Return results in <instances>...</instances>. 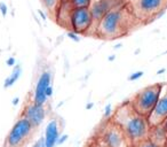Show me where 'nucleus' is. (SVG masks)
Segmentation results:
<instances>
[{"label":"nucleus","instance_id":"nucleus-1","mask_svg":"<svg viewBox=\"0 0 167 147\" xmlns=\"http://www.w3.org/2000/svg\"><path fill=\"white\" fill-rule=\"evenodd\" d=\"M111 121L123 131L129 147L147 139L151 128L148 117L136 113L129 101L123 104L112 114Z\"/></svg>","mask_w":167,"mask_h":147},{"label":"nucleus","instance_id":"nucleus-2","mask_svg":"<svg viewBox=\"0 0 167 147\" xmlns=\"http://www.w3.org/2000/svg\"><path fill=\"white\" fill-rule=\"evenodd\" d=\"M140 23L130 13L126 3L114 7L102 17L95 28V35L103 39H117L129 32L134 25Z\"/></svg>","mask_w":167,"mask_h":147},{"label":"nucleus","instance_id":"nucleus-3","mask_svg":"<svg viewBox=\"0 0 167 147\" xmlns=\"http://www.w3.org/2000/svg\"><path fill=\"white\" fill-rule=\"evenodd\" d=\"M126 5L134 17L142 23L156 20L167 9V0H126Z\"/></svg>","mask_w":167,"mask_h":147},{"label":"nucleus","instance_id":"nucleus-4","mask_svg":"<svg viewBox=\"0 0 167 147\" xmlns=\"http://www.w3.org/2000/svg\"><path fill=\"white\" fill-rule=\"evenodd\" d=\"M161 84H152L139 91L129 101L133 109L136 113L141 114L145 117H149L152 110L157 105L158 98L160 94Z\"/></svg>","mask_w":167,"mask_h":147},{"label":"nucleus","instance_id":"nucleus-5","mask_svg":"<svg viewBox=\"0 0 167 147\" xmlns=\"http://www.w3.org/2000/svg\"><path fill=\"white\" fill-rule=\"evenodd\" d=\"M36 128L24 117L21 116L8 132L5 147H22L32 136Z\"/></svg>","mask_w":167,"mask_h":147},{"label":"nucleus","instance_id":"nucleus-6","mask_svg":"<svg viewBox=\"0 0 167 147\" xmlns=\"http://www.w3.org/2000/svg\"><path fill=\"white\" fill-rule=\"evenodd\" d=\"M93 28V16L89 7L73 8L70 16V29L78 35H87Z\"/></svg>","mask_w":167,"mask_h":147},{"label":"nucleus","instance_id":"nucleus-7","mask_svg":"<svg viewBox=\"0 0 167 147\" xmlns=\"http://www.w3.org/2000/svg\"><path fill=\"white\" fill-rule=\"evenodd\" d=\"M126 3V0H93L89 6L90 13L93 16V28L95 34V28L97 23L102 20V17L109 13L114 7Z\"/></svg>","mask_w":167,"mask_h":147},{"label":"nucleus","instance_id":"nucleus-8","mask_svg":"<svg viewBox=\"0 0 167 147\" xmlns=\"http://www.w3.org/2000/svg\"><path fill=\"white\" fill-rule=\"evenodd\" d=\"M101 138L105 147H129L123 131L112 121L103 130Z\"/></svg>","mask_w":167,"mask_h":147},{"label":"nucleus","instance_id":"nucleus-9","mask_svg":"<svg viewBox=\"0 0 167 147\" xmlns=\"http://www.w3.org/2000/svg\"><path fill=\"white\" fill-rule=\"evenodd\" d=\"M167 117V83L161 84V90L159 98H158L157 105L152 113L149 115L148 121L150 125H157L160 124Z\"/></svg>","mask_w":167,"mask_h":147},{"label":"nucleus","instance_id":"nucleus-10","mask_svg":"<svg viewBox=\"0 0 167 147\" xmlns=\"http://www.w3.org/2000/svg\"><path fill=\"white\" fill-rule=\"evenodd\" d=\"M21 116L27 118L34 128L40 127L46 118V108L45 105H37L33 101L28 104L22 110Z\"/></svg>","mask_w":167,"mask_h":147},{"label":"nucleus","instance_id":"nucleus-11","mask_svg":"<svg viewBox=\"0 0 167 147\" xmlns=\"http://www.w3.org/2000/svg\"><path fill=\"white\" fill-rule=\"evenodd\" d=\"M52 85V73L49 70H45L41 73L40 77L38 78L36 87H34L33 92V101L34 104L37 105H45L47 102V97H46V90L47 87Z\"/></svg>","mask_w":167,"mask_h":147},{"label":"nucleus","instance_id":"nucleus-12","mask_svg":"<svg viewBox=\"0 0 167 147\" xmlns=\"http://www.w3.org/2000/svg\"><path fill=\"white\" fill-rule=\"evenodd\" d=\"M60 138V127L58 122L56 120H52L47 124L46 130H45V146L46 147H56L57 141Z\"/></svg>","mask_w":167,"mask_h":147},{"label":"nucleus","instance_id":"nucleus-13","mask_svg":"<svg viewBox=\"0 0 167 147\" xmlns=\"http://www.w3.org/2000/svg\"><path fill=\"white\" fill-rule=\"evenodd\" d=\"M148 139H150L151 141H154L156 144L160 145V146L166 147L167 144V131L165 130L161 124H157V125H152L150 128L149 134H148Z\"/></svg>","mask_w":167,"mask_h":147},{"label":"nucleus","instance_id":"nucleus-14","mask_svg":"<svg viewBox=\"0 0 167 147\" xmlns=\"http://www.w3.org/2000/svg\"><path fill=\"white\" fill-rule=\"evenodd\" d=\"M21 74H22V66H21V64H16V66L14 67L12 74L5 79L3 87H5V89H8V87L13 86L14 84L16 83L17 80H18V78L21 77Z\"/></svg>","mask_w":167,"mask_h":147},{"label":"nucleus","instance_id":"nucleus-15","mask_svg":"<svg viewBox=\"0 0 167 147\" xmlns=\"http://www.w3.org/2000/svg\"><path fill=\"white\" fill-rule=\"evenodd\" d=\"M41 3L46 7V9L48 10L50 15H53L54 17L56 16V12L58 6H60L61 0H41Z\"/></svg>","mask_w":167,"mask_h":147},{"label":"nucleus","instance_id":"nucleus-16","mask_svg":"<svg viewBox=\"0 0 167 147\" xmlns=\"http://www.w3.org/2000/svg\"><path fill=\"white\" fill-rule=\"evenodd\" d=\"M72 5L73 8H80V7H89L92 0H68Z\"/></svg>","mask_w":167,"mask_h":147},{"label":"nucleus","instance_id":"nucleus-17","mask_svg":"<svg viewBox=\"0 0 167 147\" xmlns=\"http://www.w3.org/2000/svg\"><path fill=\"white\" fill-rule=\"evenodd\" d=\"M132 147H165V146H160V145L156 144V143L151 141L150 139L147 138V139H144L141 143H139V144H136L135 146H132Z\"/></svg>","mask_w":167,"mask_h":147},{"label":"nucleus","instance_id":"nucleus-18","mask_svg":"<svg viewBox=\"0 0 167 147\" xmlns=\"http://www.w3.org/2000/svg\"><path fill=\"white\" fill-rule=\"evenodd\" d=\"M143 71H135V73L130 74L129 77H128V79L130 80V82H135V80L140 79L141 77L143 76Z\"/></svg>","mask_w":167,"mask_h":147},{"label":"nucleus","instance_id":"nucleus-19","mask_svg":"<svg viewBox=\"0 0 167 147\" xmlns=\"http://www.w3.org/2000/svg\"><path fill=\"white\" fill-rule=\"evenodd\" d=\"M112 114H114V112H112V105L108 104L107 106H105V108H104V117H105V118H109V117L112 116Z\"/></svg>","mask_w":167,"mask_h":147},{"label":"nucleus","instance_id":"nucleus-20","mask_svg":"<svg viewBox=\"0 0 167 147\" xmlns=\"http://www.w3.org/2000/svg\"><path fill=\"white\" fill-rule=\"evenodd\" d=\"M68 37H69V38H70V39H72V40H74V41H80V37L78 36V34H76V32H74V31H69V32H68Z\"/></svg>","mask_w":167,"mask_h":147},{"label":"nucleus","instance_id":"nucleus-21","mask_svg":"<svg viewBox=\"0 0 167 147\" xmlns=\"http://www.w3.org/2000/svg\"><path fill=\"white\" fill-rule=\"evenodd\" d=\"M0 13L3 17L7 16V13H8V7L5 3H0Z\"/></svg>","mask_w":167,"mask_h":147},{"label":"nucleus","instance_id":"nucleus-22","mask_svg":"<svg viewBox=\"0 0 167 147\" xmlns=\"http://www.w3.org/2000/svg\"><path fill=\"white\" fill-rule=\"evenodd\" d=\"M33 147H46V146H45V139H43V137L39 138V139H38V140L34 143Z\"/></svg>","mask_w":167,"mask_h":147},{"label":"nucleus","instance_id":"nucleus-23","mask_svg":"<svg viewBox=\"0 0 167 147\" xmlns=\"http://www.w3.org/2000/svg\"><path fill=\"white\" fill-rule=\"evenodd\" d=\"M6 63H7V66H8V67H14V66L16 64V60H15V57H8V59H7Z\"/></svg>","mask_w":167,"mask_h":147},{"label":"nucleus","instance_id":"nucleus-24","mask_svg":"<svg viewBox=\"0 0 167 147\" xmlns=\"http://www.w3.org/2000/svg\"><path fill=\"white\" fill-rule=\"evenodd\" d=\"M52 95H53V85H49V86L47 87V90H46V97H47V99H49Z\"/></svg>","mask_w":167,"mask_h":147},{"label":"nucleus","instance_id":"nucleus-25","mask_svg":"<svg viewBox=\"0 0 167 147\" xmlns=\"http://www.w3.org/2000/svg\"><path fill=\"white\" fill-rule=\"evenodd\" d=\"M67 140H68V134H62V136H60V138H58L57 145H62L64 141H67Z\"/></svg>","mask_w":167,"mask_h":147},{"label":"nucleus","instance_id":"nucleus-26","mask_svg":"<svg viewBox=\"0 0 167 147\" xmlns=\"http://www.w3.org/2000/svg\"><path fill=\"white\" fill-rule=\"evenodd\" d=\"M38 14H39V15H40V16H41V19H43V21H46L47 16H46V15H45V13H43V10H38Z\"/></svg>","mask_w":167,"mask_h":147},{"label":"nucleus","instance_id":"nucleus-27","mask_svg":"<svg viewBox=\"0 0 167 147\" xmlns=\"http://www.w3.org/2000/svg\"><path fill=\"white\" fill-rule=\"evenodd\" d=\"M160 124H161V125H163V128H164L165 130L167 131V117H166V118H165L164 121H163V122H161Z\"/></svg>","mask_w":167,"mask_h":147},{"label":"nucleus","instance_id":"nucleus-28","mask_svg":"<svg viewBox=\"0 0 167 147\" xmlns=\"http://www.w3.org/2000/svg\"><path fill=\"white\" fill-rule=\"evenodd\" d=\"M18 102H20V98H18V97L14 98V99H13V105H14V106H16Z\"/></svg>","mask_w":167,"mask_h":147},{"label":"nucleus","instance_id":"nucleus-29","mask_svg":"<svg viewBox=\"0 0 167 147\" xmlns=\"http://www.w3.org/2000/svg\"><path fill=\"white\" fill-rule=\"evenodd\" d=\"M165 71H166V69H165V68H163V69H159V70L157 71V75H161V74L165 73Z\"/></svg>","mask_w":167,"mask_h":147},{"label":"nucleus","instance_id":"nucleus-30","mask_svg":"<svg viewBox=\"0 0 167 147\" xmlns=\"http://www.w3.org/2000/svg\"><path fill=\"white\" fill-rule=\"evenodd\" d=\"M93 106H94V104H93V102H89V104H88V105H87V109H90V108H92V107H93Z\"/></svg>","mask_w":167,"mask_h":147},{"label":"nucleus","instance_id":"nucleus-31","mask_svg":"<svg viewBox=\"0 0 167 147\" xmlns=\"http://www.w3.org/2000/svg\"><path fill=\"white\" fill-rule=\"evenodd\" d=\"M112 60H114V57H109V61H112Z\"/></svg>","mask_w":167,"mask_h":147},{"label":"nucleus","instance_id":"nucleus-32","mask_svg":"<svg viewBox=\"0 0 167 147\" xmlns=\"http://www.w3.org/2000/svg\"><path fill=\"white\" fill-rule=\"evenodd\" d=\"M166 147H167V144H166Z\"/></svg>","mask_w":167,"mask_h":147}]
</instances>
